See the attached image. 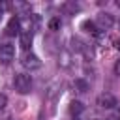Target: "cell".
I'll use <instances>...</instances> for the list:
<instances>
[{"label":"cell","instance_id":"obj_17","mask_svg":"<svg viewBox=\"0 0 120 120\" xmlns=\"http://www.w3.org/2000/svg\"><path fill=\"white\" fill-rule=\"evenodd\" d=\"M114 43H116V45H114V47H116V49H120V39H116V41H114Z\"/></svg>","mask_w":120,"mask_h":120},{"label":"cell","instance_id":"obj_6","mask_svg":"<svg viewBox=\"0 0 120 120\" xmlns=\"http://www.w3.org/2000/svg\"><path fill=\"white\" fill-rule=\"evenodd\" d=\"M6 34H8V36H17V34H21V19H19V17H11V19H9V22H8V26H6Z\"/></svg>","mask_w":120,"mask_h":120},{"label":"cell","instance_id":"obj_4","mask_svg":"<svg viewBox=\"0 0 120 120\" xmlns=\"http://www.w3.org/2000/svg\"><path fill=\"white\" fill-rule=\"evenodd\" d=\"M94 22L99 26V30H109L114 24V17L111 13H107V11H101V13H98V17H96Z\"/></svg>","mask_w":120,"mask_h":120},{"label":"cell","instance_id":"obj_16","mask_svg":"<svg viewBox=\"0 0 120 120\" xmlns=\"http://www.w3.org/2000/svg\"><path fill=\"white\" fill-rule=\"evenodd\" d=\"M73 47H75L77 51H82V49H84V47H82V43H81L79 39H73Z\"/></svg>","mask_w":120,"mask_h":120},{"label":"cell","instance_id":"obj_14","mask_svg":"<svg viewBox=\"0 0 120 120\" xmlns=\"http://www.w3.org/2000/svg\"><path fill=\"white\" fill-rule=\"evenodd\" d=\"M6 105H8V98H6L4 94H0V112L6 109Z\"/></svg>","mask_w":120,"mask_h":120},{"label":"cell","instance_id":"obj_2","mask_svg":"<svg viewBox=\"0 0 120 120\" xmlns=\"http://www.w3.org/2000/svg\"><path fill=\"white\" fill-rule=\"evenodd\" d=\"M21 64H22V68L28 69V71H36V69L41 68V60H39V56L34 54V52H24L22 58H21Z\"/></svg>","mask_w":120,"mask_h":120},{"label":"cell","instance_id":"obj_1","mask_svg":"<svg viewBox=\"0 0 120 120\" xmlns=\"http://www.w3.org/2000/svg\"><path fill=\"white\" fill-rule=\"evenodd\" d=\"M32 86H34V82H32V77L28 73H17L13 77V88H15V92H19V94H30Z\"/></svg>","mask_w":120,"mask_h":120},{"label":"cell","instance_id":"obj_10","mask_svg":"<svg viewBox=\"0 0 120 120\" xmlns=\"http://www.w3.org/2000/svg\"><path fill=\"white\" fill-rule=\"evenodd\" d=\"M79 9H81V6H79L77 2H66V4L62 6V11H64L66 15H75Z\"/></svg>","mask_w":120,"mask_h":120},{"label":"cell","instance_id":"obj_15","mask_svg":"<svg viewBox=\"0 0 120 120\" xmlns=\"http://www.w3.org/2000/svg\"><path fill=\"white\" fill-rule=\"evenodd\" d=\"M112 69H114V75H118L120 77V58L114 62V66H112Z\"/></svg>","mask_w":120,"mask_h":120},{"label":"cell","instance_id":"obj_21","mask_svg":"<svg viewBox=\"0 0 120 120\" xmlns=\"http://www.w3.org/2000/svg\"><path fill=\"white\" fill-rule=\"evenodd\" d=\"M118 28H120V22H118Z\"/></svg>","mask_w":120,"mask_h":120},{"label":"cell","instance_id":"obj_7","mask_svg":"<svg viewBox=\"0 0 120 120\" xmlns=\"http://www.w3.org/2000/svg\"><path fill=\"white\" fill-rule=\"evenodd\" d=\"M81 28H82L86 34L94 36V38H99V36H101V30H99V26H98L94 21H84V22L81 24Z\"/></svg>","mask_w":120,"mask_h":120},{"label":"cell","instance_id":"obj_9","mask_svg":"<svg viewBox=\"0 0 120 120\" xmlns=\"http://www.w3.org/2000/svg\"><path fill=\"white\" fill-rule=\"evenodd\" d=\"M32 39H34L32 32H21V34H19L21 47H22V49H26V52H28V49H30V45H32Z\"/></svg>","mask_w":120,"mask_h":120},{"label":"cell","instance_id":"obj_13","mask_svg":"<svg viewBox=\"0 0 120 120\" xmlns=\"http://www.w3.org/2000/svg\"><path fill=\"white\" fill-rule=\"evenodd\" d=\"M60 24H62V22H60V19H58V17H54V19H51L49 28H51V30H58V28H60Z\"/></svg>","mask_w":120,"mask_h":120},{"label":"cell","instance_id":"obj_18","mask_svg":"<svg viewBox=\"0 0 120 120\" xmlns=\"http://www.w3.org/2000/svg\"><path fill=\"white\" fill-rule=\"evenodd\" d=\"M2 15H4V11H2V8H0V21H2Z\"/></svg>","mask_w":120,"mask_h":120},{"label":"cell","instance_id":"obj_20","mask_svg":"<svg viewBox=\"0 0 120 120\" xmlns=\"http://www.w3.org/2000/svg\"><path fill=\"white\" fill-rule=\"evenodd\" d=\"M105 120H112V118H105Z\"/></svg>","mask_w":120,"mask_h":120},{"label":"cell","instance_id":"obj_8","mask_svg":"<svg viewBox=\"0 0 120 120\" xmlns=\"http://www.w3.org/2000/svg\"><path fill=\"white\" fill-rule=\"evenodd\" d=\"M68 111H69V114H71V116H75V118H77V116H81V114L84 112V105H82L79 99H73V101L69 103Z\"/></svg>","mask_w":120,"mask_h":120},{"label":"cell","instance_id":"obj_3","mask_svg":"<svg viewBox=\"0 0 120 120\" xmlns=\"http://www.w3.org/2000/svg\"><path fill=\"white\" fill-rule=\"evenodd\" d=\"M98 105H99L101 109H114V107L118 105V99H116L111 92H103V94L98 96Z\"/></svg>","mask_w":120,"mask_h":120},{"label":"cell","instance_id":"obj_5","mask_svg":"<svg viewBox=\"0 0 120 120\" xmlns=\"http://www.w3.org/2000/svg\"><path fill=\"white\" fill-rule=\"evenodd\" d=\"M15 58V45L11 43H2L0 45V62L2 64H9Z\"/></svg>","mask_w":120,"mask_h":120},{"label":"cell","instance_id":"obj_12","mask_svg":"<svg viewBox=\"0 0 120 120\" xmlns=\"http://www.w3.org/2000/svg\"><path fill=\"white\" fill-rule=\"evenodd\" d=\"M58 62H60L64 68H68V66H69V54H68V52H62V54L58 56Z\"/></svg>","mask_w":120,"mask_h":120},{"label":"cell","instance_id":"obj_11","mask_svg":"<svg viewBox=\"0 0 120 120\" xmlns=\"http://www.w3.org/2000/svg\"><path fill=\"white\" fill-rule=\"evenodd\" d=\"M73 86H75V90H77V92H81V94H82V92H86V90H88V86H90V84H88L84 79H75Z\"/></svg>","mask_w":120,"mask_h":120},{"label":"cell","instance_id":"obj_19","mask_svg":"<svg viewBox=\"0 0 120 120\" xmlns=\"http://www.w3.org/2000/svg\"><path fill=\"white\" fill-rule=\"evenodd\" d=\"M116 6H118V8H120V0H118V2H116Z\"/></svg>","mask_w":120,"mask_h":120},{"label":"cell","instance_id":"obj_22","mask_svg":"<svg viewBox=\"0 0 120 120\" xmlns=\"http://www.w3.org/2000/svg\"><path fill=\"white\" fill-rule=\"evenodd\" d=\"M75 120H79V118H75Z\"/></svg>","mask_w":120,"mask_h":120}]
</instances>
